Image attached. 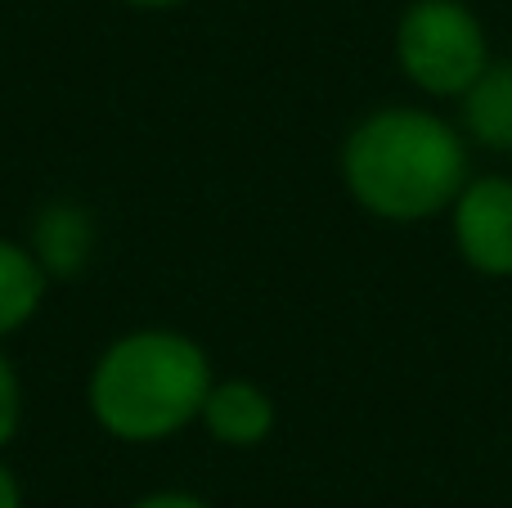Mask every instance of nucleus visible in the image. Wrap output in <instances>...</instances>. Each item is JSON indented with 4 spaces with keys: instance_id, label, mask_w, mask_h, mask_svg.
<instances>
[{
    "instance_id": "nucleus-8",
    "label": "nucleus",
    "mask_w": 512,
    "mask_h": 508,
    "mask_svg": "<svg viewBox=\"0 0 512 508\" xmlns=\"http://www.w3.org/2000/svg\"><path fill=\"white\" fill-rule=\"evenodd\" d=\"M54 279L41 270L23 239H0V342L23 333L41 315Z\"/></svg>"
},
{
    "instance_id": "nucleus-1",
    "label": "nucleus",
    "mask_w": 512,
    "mask_h": 508,
    "mask_svg": "<svg viewBox=\"0 0 512 508\" xmlns=\"http://www.w3.org/2000/svg\"><path fill=\"white\" fill-rule=\"evenodd\" d=\"M342 185L369 216L391 225H414L454 207L472 180L468 144L441 113L409 104L373 108L346 131Z\"/></svg>"
},
{
    "instance_id": "nucleus-9",
    "label": "nucleus",
    "mask_w": 512,
    "mask_h": 508,
    "mask_svg": "<svg viewBox=\"0 0 512 508\" xmlns=\"http://www.w3.org/2000/svg\"><path fill=\"white\" fill-rule=\"evenodd\" d=\"M18 428H23V378L14 360L0 351V450L18 437Z\"/></svg>"
},
{
    "instance_id": "nucleus-7",
    "label": "nucleus",
    "mask_w": 512,
    "mask_h": 508,
    "mask_svg": "<svg viewBox=\"0 0 512 508\" xmlns=\"http://www.w3.org/2000/svg\"><path fill=\"white\" fill-rule=\"evenodd\" d=\"M459 104L468 140L490 153H512V59H490Z\"/></svg>"
},
{
    "instance_id": "nucleus-4",
    "label": "nucleus",
    "mask_w": 512,
    "mask_h": 508,
    "mask_svg": "<svg viewBox=\"0 0 512 508\" xmlns=\"http://www.w3.org/2000/svg\"><path fill=\"white\" fill-rule=\"evenodd\" d=\"M454 243L459 257L477 275H512V180L508 176H472L454 198Z\"/></svg>"
},
{
    "instance_id": "nucleus-6",
    "label": "nucleus",
    "mask_w": 512,
    "mask_h": 508,
    "mask_svg": "<svg viewBox=\"0 0 512 508\" xmlns=\"http://www.w3.org/2000/svg\"><path fill=\"white\" fill-rule=\"evenodd\" d=\"M198 423L207 428V437H212L216 446L252 450V446L270 441L274 423H279V410H274V396L265 392L261 383H252V378H216L203 401Z\"/></svg>"
},
{
    "instance_id": "nucleus-3",
    "label": "nucleus",
    "mask_w": 512,
    "mask_h": 508,
    "mask_svg": "<svg viewBox=\"0 0 512 508\" xmlns=\"http://www.w3.org/2000/svg\"><path fill=\"white\" fill-rule=\"evenodd\" d=\"M396 63L423 95L459 99L486 72V27L463 0H414L396 23Z\"/></svg>"
},
{
    "instance_id": "nucleus-2",
    "label": "nucleus",
    "mask_w": 512,
    "mask_h": 508,
    "mask_svg": "<svg viewBox=\"0 0 512 508\" xmlns=\"http://www.w3.org/2000/svg\"><path fill=\"white\" fill-rule=\"evenodd\" d=\"M212 356L198 338L167 324L126 329L95 356L86 410L122 446H162L198 423L212 392Z\"/></svg>"
},
{
    "instance_id": "nucleus-10",
    "label": "nucleus",
    "mask_w": 512,
    "mask_h": 508,
    "mask_svg": "<svg viewBox=\"0 0 512 508\" xmlns=\"http://www.w3.org/2000/svg\"><path fill=\"white\" fill-rule=\"evenodd\" d=\"M131 508H212V504L194 491H153V495H140Z\"/></svg>"
},
{
    "instance_id": "nucleus-11",
    "label": "nucleus",
    "mask_w": 512,
    "mask_h": 508,
    "mask_svg": "<svg viewBox=\"0 0 512 508\" xmlns=\"http://www.w3.org/2000/svg\"><path fill=\"white\" fill-rule=\"evenodd\" d=\"M0 508H23V486H18L14 468L0 459Z\"/></svg>"
},
{
    "instance_id": "nucleus-5",
    "label": "nucleus",
    "mask_w": 512,
    "mask_h": 508,
    "mask_svg": "<svg viewBox=\"0 0 512 508\" xmlns=\"http://www.w3.org/2000/svg\"><path fill=\"white\" fill-rule=\"evenodd\" d=\"M23 243L50 279H77L99 248V221L77 198H54V203L36 207Z\"/></svg>"
},
{
    "instance_id": "nucleus-12",
    "label": "nucleus",
    "mask_w": 512,
    "mask_h": 508,
    "mask_svg": "<svg viewBox=\"0 0 512 508\" xmlns=\"http://www.w3.org/2000/svg\"><path fill=\"white\" fill-rule=\"evenodd\" d=\"M122 5H131V9H140V14H171V9H180V5H189V0H122Z\"/></svg>"
}]
</instances>
